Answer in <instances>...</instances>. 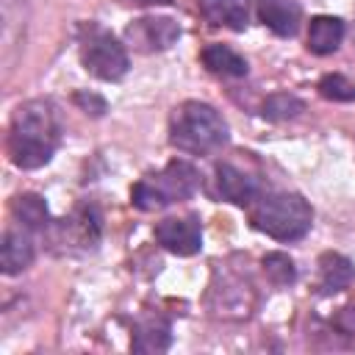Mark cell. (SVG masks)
<instances>
[{
  "label": "cell",
  "mask_w": 355,
  "mask_h": 355,
  "mask_svg": "<svg viewBox=\"0 0 355 355\" xmlns=\"http://www.w3.org/2000/svg\"><path fill=\"white\" fill-rule=\"evenodd\" d=\"M227 122L225 116L200 100H186L172 111L169 119V141L172 147L191 153V155H208L227 144Z\"/></svg>",
  "instance_id": "7a4b0ae2"
},
{
  "label": "cell",
  "mask_w": 355,
  "mask_h": 355,
  "mask_svg": "<svg viewBox=\"0 0 355 355\" xmlns=\"http://www.w3.org/2000/svg\"><path fill=\"white\" fill-rule=\"evenodd\" d=\"M355 280V266L341 252H324L319 258V291L322 294H338Z\"/></svg>",
  "instance_id": "5bb4252c"
},
{
  "label": "cell",
  "mask_w": 355,
  "mask_h": 355,
  "mask_svg": "<svg viewBox=\"0 0 355 355\" xmlns=\"http://www.w3.org/2000/svg\"><path fill=\"white\" fill-rule=\"evenodd\" d=\"M200 183V172L189 161H169L158 175L141 178L130 189V202L139 211H161L172 202L189 200Z\"/></svg>",
  "instance_id": "277c9868"
},
{
  "label": "cell",
  "mask_w": 355,
  "mask_h": 355,
  "mask_svg": "<svg viewBox=\"0 0 355 355\" xmlns=\"http://www.w3.org/2000/svg\"><path fill=\"white\" fill-rule=\"evenodd\" d=\"M200 61L205 64L208 72L222 75V78H244V75L250 72L247 61H244L236 50H230L227 44H208V47L200 53Z\"/></svg>",
  "instance_id": "2e32d148"
},
{
  "label": "cell",
  "mask_w": 355,
  "mask_h": 355,
  "mask_svg": "<svg viewBox=\"0 0 355 355\" xmlns=\"http://www.w3.org/2000/svg\"><path fill=\"white\" fill-rule=\"evenodd\" d=\"M172 344V324L164 316H147L133 327L130 349L150 355V352H166Z\"/></svg>",
  "instance_id": "7c38bea8"
},
{
  "label": "cell",
  "mask_w": 355,
  "mask_h": 355,
  "mask_svg": "<svg viewBox=\"0 0 355 355\" xmlns=\"http://www.w3.org/2000/svg\"><path fill=\"white\" fill-rule=\"evenodd\" d=\"M255 3H258V19L275 36H294L300 31L302 8L297 0H255Z\"/></svg>",
  "instance_id": "8fae6325"
},
{
  "label": "cell",
  "mask_w": 355,
  "mask_h": 355,
  "mask_svg": "<svg viewBox=\"0 0 355 355\" xmlns=\"http://www.w3.org/2000/svg\"><path fill=\"white\" fill-rule=\"evenodd\" d=\"M125 39L139 53H158L180 39V25L172 17H139L125 28Z\"/></svg>",
  "instance_id": "8992f818"
},
{
  "label": "cell",
  "mask_w": 355,
  "mask_h": 355,
  "mask_svg": "<svg viewBox=\"0 0 355 355\" xmlns=\"http://www.w3.org/2000/svg\"><path fill=\"white\" fill-rule=\"evenodd\" d=\"M130 6H169L172 0H125Z\"/></svg>",
  "instance_id": "603a6c76"
},
{
  "label": "cell",
  "mask_w": 355,
  "mask_h": 355,
  "mask_svg": "<svg viewBox=\"0 0 355 355\" xmlns=\"http://www.w3.org/2000/svg\"><path fill=\"white\" fill-rule=\"evenodd\" d=\"M61 233L69 244L80 247V250H94L100 236H103V216L100 208L94 202H83L72 211L69 219L61 222Z\"/></svg>",
  "instance_id": "9c48e42d"
},
{
  "label": "cell",
  "mask_w": 355,
  "mask_h": 355,
  "mask_svg": "<svg viewBox=\"0 0 355 355\" xmlns=\"http://www.w3.org/2000/svg\"><path fill=\"white\" fill-rule=\"evenodd\" d=\"M61 141V116L50 100L19 103L8 125V158L19 169L44 166Z\"/></svg>",
  "instance_id": "6da1fadb"
},
{
  "label": "cell",
  "mask_w": 355,
  "mask_h": 355,
  "mask_svg": "<svg viewBox=\"0 0 355 355\" xmlns=\"http://www.w3.org/2000/svg\"><path fill=\"white\" fill-rule=\"evenodd\" d=\"M78 44H80V64L86 67L89 75L111 83L125 78L130 61L125 47L111 31H105L97 22H83L78 31Z\"/></svg>",
  "instance_id": "5b68a950"
},
{
  "label": "cell",
  "mask_w": 355,
  "mask_h": 355,
  "mask_svg": "<svg viewBox=\"0 0 355 355\" xmlns=\"http://www.w3.org/2000/svg\"><path fill=\"white\" fill-rule=\"evenodd\" d=\"M11 214L17 219V225L39 233V230H47L50 225V211H47V202L33 194V191H25V194H17L11 200Z\"/></svg>",
  "instance_id": "e0dca14e"
},
{
  "label": "cell",
  "mask_w": 355,
  "mask_h": 355,
  "mask_svg": "<svg viewBox=\"0 0 355 355\" xmlns=\"http://www.w3.org/2000/svg\"><path fill=\"white\" fill-rule=\"evenodd\" d=\"M344 39V22L338 17H327V14H319L311 19L308 25V50L313 55H330L338 50Z\"/></svg>",
  "instance_id": "9a60e30c"
},
{
  "label": "cell",
  "mask_w": 355,
  "mask_h": 355,
  "mask_svg": "<svg viewBox=\"0 0 355 355\" xmlns=\"http://www.w3.org/2000/svg\"><path fill=\"white\" fill-rule=\"evenodd\" d=\"M33 255H36L33 230L17 225V227H8L3 233V244H0V266H3V275H17V272L28 269L33 263Z\"/></svg>",
  "instance_id": "30bf717a"
},
{
  "label": "cell",
  "mask_w": 355,
  "mask_h": 355,
  "mask_svg": "<svg viewBox=\"0 0 355 355\" xmlns=\"http://www.w3.org/2000/svg\"><path fill=\"white\" fill-rule=\"evenodd\" d=\"M216 194L233 205H252L261 197V183L250 172L239 169L236 164H216L214 169Z\"/></svg>",
  "instance_id": "ba28073f"
},
{
  "label": "cell",
  "mask_w": 355,
  "mask_h": 355,
  "mask_svg": "<svg viewBox=\"0 0 355 355\" xmlns=\"http://www.w3.org/2000/svg\"><path fill=\"white\" fill-rule=\"evenodd\" d=\"M333 324H336V330H338L341 336L355 338V305H344V308L336 313Z\"/></svg>",
  "instance_id": "7402d4cb"
},
{
  "label": "cell",
  "mask_w": 355,
  "mask_h": 355,
  "mask_svg": "<svg viewBox=\"0 0 355 355\" xmlns=\"http://www.w3.org/2000/svg\"><path fill=\"white\" fill-rule=\"evenodd\" d=\"M75 103L86 114H92V116H103L105 114V100L97 97V94H92V92H75Z\"/></svg>",
  "instance_id": "44dd1931"
},
{
  "label": "cell",
  "mask_w": 355,
  "mask_h": 355,
  "mask_svg": "<svg viewBox=\"0 0 355 355\" xmlns=\"http://www.w3.org/2000/svg\"><path fill=\"white\" fill-rule=\"evenodd\" d=\"M200 11L211 25L244 31L250 22V0H200Z\"/></svg>",
  "instance_id": "4fadbf2b"
},
{
  "label": "cell",
  "mask_w": 355,
  "mask_h": 355,
  "mask_svg": "<svg viewBox=\"0 0 355 355\" xmlns=\"http://www.w3.org/2000/svg\"><path fill=\"white\" fill-rule=\"evenodd\" d=\"M155 241L175 252V255H197L200 247H202V227H200V219L194 214L189 216H169L164 222L155 225Z\"/></svg>",
  "instance_id": "52a82bcc"
},
{
  "label": "cell",
  "mask_w": 355,
  "mask_h": 355,
  "mask_svg": "<svg viewBox=\"0 0 355 355\" xmlns=\"http://www.w3.org/2000/svg\"><path fill=\"white\" fill-rule=\"evenodd\" d=\"M305 111V103L297 97V94H288V92H275L263 100V119L269 122H286V119H294Z\"/></svg>",
  "instance_id": "ac0fdd59"
},
{
  "label": "cell",
  "mask_w": 355,
  "mask_h": 355,
  "mask_svg": "<svg viewBox=\"0 0 355 355\" xmlns=\"http://www.w3.org/2000/svg\"><path fill=\"white\" fill-rule=\"evenodd\" d=\"M316 89H319V94L324 100H333V103H355V80H349L341 72H327L324 78H319Z\"/></svg>",
  "instance_id": "d6986e66"
},
{
  "label": "cell",
  "mask_w": 355,
  "mask_h": 355,
  "mask_svg": "<svg viewBox=\"0 0 355 355\" xmlns=\"http://www.w3.org/2000/svg\"><path fill=\"white\" fill-rule=\"evenodd\" d=\"M261 266H263V275L275 286H291L297 280V266L286 252H266Z\"/></svg>",
  "instance_id": "ffe728a7"
},
{
  "label": "cell",
  "mask_w": 355,
  "mask_h": 355,
  "mask_svg": "<svg viewBox=\"0 0 355 355\" xmlns=\"http://www.w3.org/2000/svg\"><path fill=\"white\" fill-rule=\"evenodd\" d=\"M250 225L275 241H300L313 225V211L302 194L272 191L252 202Z\"/></svg>",
  "instance_id": "3957f363"
}]
</instances>
